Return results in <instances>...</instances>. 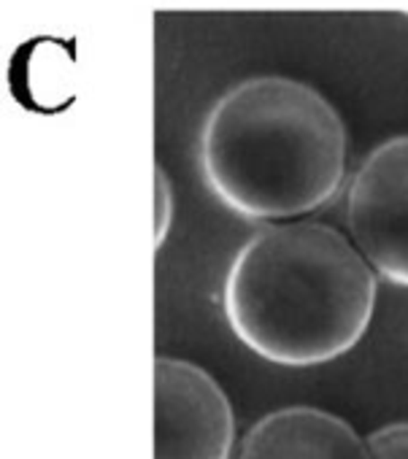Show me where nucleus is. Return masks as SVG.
Wrapping results in <instances>:
<instances>
[{
	"label": "nucleus",
	"instance_id": "1",
	"mask_svg": "<svg viewBox=\"0 0 408 459\" xmlns=\"http://www.w3.org/2000/svg\"><path fill=\"white\" fill-rule=\"evenodd\" d=\"M376 306L362 252L319 221L257 233L233 260L225 316L239 341L268 362L308 368L360 343Z\"/></svg>",
	"mask_w": 408,
	"mask_h": 459
},
{
	"label": "nucleus",
	"instance_id": "2",
	"mask_svg": "<svg viewBox=\"0 0 408 459\" xmlns=\"http://www.w3.org/2000/svg\"><path fill=\"white\" fill-rule=\"evenodd\" d=\"M200 165L214 195L249 219H292L325 205L346 173V130L308 84L260 76L212 108Z\"/></svg>",
	"mask_w": 408,
	"mask_h": 459
},
{
	"label": "nucleus",
	"instance_id": "3",
	"mask_svg": "<svg viewBox=\"0 0 408 459\" xmlns=\"http://www.w3.org/2000/svg\"><path fill=\"white\" fill-rule=\"evenodd\" d=\"M236 416L222 386L195 362L154 359V459H230Z\"/></svg>",
	"mask_w": 408,
	"mask_h": 459
},
{
	"label": "nucleus",
	"instance_id": "4",
	"mask_svg": "<svg viewBox=\"0 0 408 459\" xmlns=\"http://www.w3.org/2000/svg\"><path fill=\"white\" fill-rule=\"evenodd\" d=\"M346 221L370 268L408 287V135L381 143L362 162L349 186Z\"/></svg>",
	"mask_w": 408,
	"mask_h": 459
},
{
	"label": "nucleus",
	"instance_id": "5",
	"mask_svg": "<svg viewBox=\"0 0 408 459\" xmlns=\"http://www.w3.org/2000/svg\"><path fill=\"white\" fill-rule=\"evenodd\" d=\"M239 459H373L368 437L341 416L290 405L263 416L247 432Z\"/></svg>",
	"mask_w": 408,
	"mask_h": 459
},
{
	"label": "nucleus",
	"instance_id": "6",
	"mask_svg": "<svg viewBox=\"0 0 408 459\" xmlns=\"http://www.w3.org/2000/svg\"><path fill=\"white\" fill-rule=\"evenodd\" d=\"M373 459H408V421L384 424L368 435Z\"/></svg>",
	"mask_w": 408,
	"mask_h": 459
},
{
	"label": "nucleus",
	"instance_id": "7",
	"mask_svg": "<svg viewBox=\"0 0 408 459\" xmlns=\"http://www.w3.org/2000/svg\"><path fill=\"white\" fill-rule=\"evenodd\" d=\"M168 203H170L168 181H165V173L157 168V244H162L165 227H168Z\"/></svg>",
	"mask_w": 408,
	"mask_h": 459
}]
</instances>
